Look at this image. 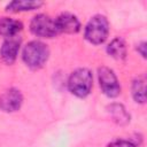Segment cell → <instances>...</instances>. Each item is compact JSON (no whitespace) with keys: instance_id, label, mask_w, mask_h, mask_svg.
Wrapping results in <instances>:
<instances>
[{"instance_id":"obj_1","label":"cell","mask_w":147,"mask_h":147,"mask_svg":"<svg viewBox=\"0 0 147 147\" xmlns=\"http://www.w3.org/2000/svg\"><path fill=\"white\" fill-rule=\"evenodd\" d=\"M49 56V49L47 45L41 41L32 40L28 42L22 53V59L24 63L31 69H39L41 68Z\"/></svg>"},{"instance_id":"obj_2","label":"cell","mask_w":147,"mask_h":147,"mask_svg":"<svg viewBox=\"0 0 147 147\" xmlns=\"http://www.w3.org/2000/svg\"><path fill=\"white\" fill-rule=\"evenodd\" d=\"M93 85L92 72L86 68L76 69L68 79L69 91L78 98H85L90 94Z\"/></svg>"},{"instance_id":"obj_3","label":"cell","mask_w":147,"mask_h":147,"mask_svg":"<svg viewBox=\"0 0 147 147\" xmlns=\"http://www.w3.org/2000/svg\"><path fill=\"white\" fill-rule=\"evenodd\" d=\"M109 33V23L106 16L95 15L93 16L85 26L84 36L91 44L100 45L106 41Z\"/></svg>"},{"instance_id":"obj_4","label":"cell","mask_w":147,"mask_h":147,"mask_svg":"<svg viewBox=\"0 0 147 147\" xmlns=\"http://www.w3.org/2000/svg\"><path fill=\"white\" fill-rule=\"evenodd\" d=\"M30 30L34 36L41 38H53L59 34L55 20L45 14H38L33 16L30 22Z\"/></svg>"},{"instance_id":"obj_5","label":"cell","mask_w":147,"mask_h":147,"mask_svg":"<svg viewBox=\"0 0 147 147\" xmlns=\"http://www.w3.org/2000/svg\"><path fill=\"white\" fill-rule=\"evenodd\" d=\"M98 77H99L100 87L107 96L115 98L121 93V86L118 79L110 68L105 65L100 67L98 69Z\"/></svg>"},{"instance_id":"obj_6","label":"cell","mask_w":147,"mask_h":147,"mask_svg":"<svg viewBox=\"0 0 147 147\" xmlns=\"http://www.w3.org/2000/svg\"><path fill=\"white\" fill-rule=\"evenodd\" d=\"M23 95L17 88H9L0 95V109L6 113H13L21 108Z\"/></svg>"},{"instance_id":"obj_7","label":"cell","mask_w":147,"mask_h":147,"mask_svg":"<svg viewBox=\"0 0 147 147\" xmlns=\"http://www.w3.org/2000/svg\"><path fill=\"white\" fill-rule=\"evenodd\" d=\"M21 45V39L18 36L6 38L0 48V57L1 61L6 64H11L16 60L18 49Z\"/></svg>"},{"instance_id":"obj_8","label":"cell","mask_w":147,"mask_h":147,"mask_svg":"<svg viewBox=\"0 0 147 147\" xmlns=\"http://www.w3.org/2000/svg\"><path fill=\"white\" fill-rule=\"evenodd\" d=\"M55 24L59 33H77L80 30V23L78 18L70 13H62L55 18Z\"/></svg>"},{"instance_id":"obj_9","label":"cell","mask_w":147,"mask_h":147,"mask_svg":"<svg viewBox=\"0 0 147 147\" xmlns=\"http://www.w3.org/2000/svg\"><path fill=\"white\" fill-rule=\"evenodd\" d=\"M23 29V24L10 17H1L0 18V36L5 38L15 37Z\"/></svg>"},{"instance_id":"obj_10","label":"cell","mask_w":147,"mask_h":147,"mask_svg":"<svg viewBox=\"0 0 147 147\" xmlns=\"http://www.w3.org/2000/svg\"><path fill=\"white\" fill-rule=\"evenodd\" d=\"M108 113L111 116L113 121L119 125H126L130 123V114L126 111L125 107L121 103H110L108 107Z\"/></svg>"},{"instance_id":"obj_11","label":"cell","mask_w":147,"mask_h":147,"mask_svg":"<svg viewBox=\"0 0 147 147\" xmlns=\"http://www.w3.org/2000/svg\"><path fill=\"white\" fill-rule=\"evenodd\" d=\"M42 6V2L40 1H28V0H18V1H11L6 6V10L10 13H17V11H26V10H33L38 9Z\"/></svg>"},{"instance_id":"obj_12","label":"cell","mask_w":147,"mask_h":147,"mask_svg":"<svg viewBox=\"0 0 147 147\" xmlns=\"http://www.w3.org/2000/svg\"><path fill=\"white\" fill-rule=\"evenodd\" d=\"M107 53L116 59V60H122L126 56V45H125V41L117 37V38H114L110 44L107 46Z\"/></svg>"},{"instance_id":"obj_13","label":"cell","mask_w":147,"mask_h":147,"mask_svg":"<svg viewBox=\"0 0 147 147\" xmlns=\"http://www.w3.org/2000/svg\"><path fill=\"white\" fill-rule=\"evenodd\" d=\"M132 96L136 102L144 103L146 101V77L141 75L132 83Z\"/></svg>"},{"instance_id":"obj_14","label":"cell","mask_w":147,"mask_h":147,"mask_svg":"<svg viewBox=\"0 0 147 147\" xmlns=\"http://www.w3.org/2000/svg\"><path fill=\"white\" fill-rule=\"evenodd\" d=\"M141 139H116L111 141L108 147H139Z\"/></svg>"},{"instance_id":"obj_15","label":"cell","mask_w":147,"mask_h":147,"mask_svg":"<svg viewBox=\"0 0 147 147\" xmlns=\"http://www.w3.org/2000/svg\"><path fill=\"white\" fill-rule=\"evenodd\" d=\"M137 51L140 53L142 57H146V42L141 41L139 45H137Z\"/></svg>"}]
</instances>
